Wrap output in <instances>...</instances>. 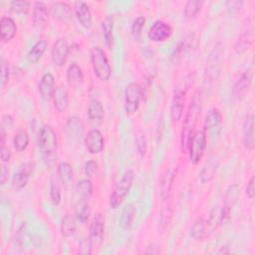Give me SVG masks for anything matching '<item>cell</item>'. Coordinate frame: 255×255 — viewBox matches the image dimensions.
<instances>
[{"instance_id": "3", "label": "cell", "mask_w": 255, "mask_h": 255, "mask_svg": "<svg viewBox=\"0 0 255 255\" xmlns=\"http://www.w3.org/2000/svg\"><path fill=\"white\" fill-rule=\"evenodd\" d=\"M133 178V171L131 169H128L123 174L121 180L116 184L110 195V206L113 209L118 208L124 202L132 185Z\"/></svg>"}, {"instance_id": "12", "label": "cell", "mask_w": 255, "mask_h": 255, "mask_svg": "<svg viewBox=\"0 0 255 255\" xmlns=\"http://www.w3.org/2000/svg\"><path fill=\"white\" fill-rule=\"evenodd\" d=\"M69 52L70 47L65 38L56 40L51 49V59L54 65L57 67H63L66 64Z\"/></svg>"}, {"instance_id": "14", "label": "cell", "mask_w": 255, "mask_h": 255, "mask_svg": "<svg viewBox=\"0 0 255 255\" xmlns=\"http://www.w3.org/2000/svg\"><path fill=\"white\" fill-rule=\"evenodd\" d=\"M64 131L70 141H79L84 135V125L80 118L70 117L65 125Z\"/></svg>"}, {"instance_id": "2", "label": "cell", "mask_w": 255, "mask_h": 255, "mask_svg": "<svg viewBox=\"0 0 255 255\" xmlns=\"http://www.w3.org/2000/svg\"><path fill=\"white\" fill-rule=\"evenodd\" d=\"M38 146L42 159L48 168H52L57 160L58 139L54 129L49 126H44L40 129Z\"/></svg>"}, {"instance_id": "33", "label": "cell", "mask_w": 255, "mask_h": 255, "mask_svg": "<svg viewBox=\"0 0 255 255\" xmlns=\"http://www.w3.org/2000/svg\"><path fill=\"white\" fill-rule=\"evenodd\" d=\"M46 49H47L46 41H44V40L37 41L32 46V48L29 50V52L27 54V59H28L29 63H31V64L37 63L43 57Z\"/></svg>"}, {"instance_id": "16", "label": "cell", "mask_w": 255, "mask_h": 255, "mask_svg": "<svg viewBox=\"0 0 255 255\" xmlns=\"http://www.w3.org/2000/svg\"><path fill=\"white\" fill-rule=\"evenodd\" d=\"M172 34L171 27L163 21H155L148 30V38L152 42H163Z\"/></svg>"}, {"instance_id": "45", "label": "cell", "mask_w": 255, "mask_h": 255, "mask_svg": "<svg viewBox=\"0 0 255 255\" xmlns=\"http://www.w3.org/2000/svg\"><path fill=\"white\" fill-rule=\"evenodd\" d=\"M144 24H145V18L143 16H138L137 18L134 19V21L132 22V25H131V34L133 36V38L138 41L139 38H140V35H141V31H142V28L144 27Z\"/></svg>"}, {"instance_id": "41", "label": "cell", "mask_w": 255, "mask_h": 255, "mask_svg": "<svg viewBox=\"0 0 255 255\" xmlns=\"http://www.w3.org/2000/svg\"><path fill=\"white\" fill-rule=\"evenodd\" d=\"M203 0H189L186 2L184 7V17L186 19H193L201 11L202 6L204 5Z\"/></svg>"}, {"instance_id": "21", "label": "cell", "mask_w": 255, "mask_h": 255, "mask_svg": "<svg viewBox=\"0 0 255 255\" xmlns=\"http://www.w3.org/2000/svg\"><path fill=\"white\" fill-rule=\"evenodd\" d=\"M74 8H75V14L79 23L86 29L91 28L93 19H92V13L88 4L84 1H77L75 2Z\"/></svg>"}, {"instance_id": "19", "label": "cell", "mask_w": 255, "mask_h": 255, "mask_svg": "<svg viewBox=\"0 0 255 255\" xmlns=\"http://www.w3.org/2000/svg\"><path fill=\"white\" fill-rule=\"evenodd\" d=\"M88 117L91 125L95 128L100 127L104 123V119H105L104 107L99 100L94 99L90 102L88 107Z\"/></svg>"}, {"instance_id": "5", "label": "cell", "mask_w": 255, "mask_h": 255, "mask_svg": "<svg viewBox=\"0 0 255 255\" xmlns=\"http://www.w3.org/2000/svg\"><path fill=\"white\" fill-rule=\"evenodd\" d=\"M223 54L224 49L221 43H216L212 48L206 62L205 75L208 78V81H216V79L219 77L223 66Z\"/></svg>"}, {"instance_id": "36", "label": "cell", "mask_w": 255, "mask_h": 255, "mask_svg": "<svg viewBox=\"0 0 255 255\" xmlns=\"http://www.w3.org/2000/svg\"><path fill=\"white\" fill-rule=\"evenodd\" d=\"M193 41H194V35L193 34H189L185 38H183L178 43L177 47L174 49L173 54L171 55V58L174 59V61L181 58L184 54H186L190 50V48L192 47Z\"/></svg>"}, {"instance_id": "42", "label": "cell", "mask_w": 255, "mask_h": 255, "mask_svg": "<svg viewBox=\"0 0 255 255\" xmlns=\"http://www.w3.org/2000/svg\"><path fill=\"white\" fill-rule=\"evenodd\" d=\"M76 230V222L75 219L71 215H66L61 223V233L64 237H71Z\"/></svg>"}, {"instance_id": "44", "label": "cell", "mask_w": 255, "mask_h": 255, "mask_svg": "<svg viewBox=\"0 0 255 255\" xmlns=\"http://www.w3.org/2000/svg\"><path fill=\"white\" fill-rule=\"evenodd\" d=\"M30 9L28 1H12L10 2V11L15 14H27Z\"/></svg>"}, {"instance_id": "26", "label": "cell", "mask_w": 255, "mask_h": 255, "mask_svg": "<svg viewBox=\"0 0 255 255\" xmlns=\"http://www.w3.org/2000/svg\"><path fill=\"white\" fill-rule=\"evenodd\" d=\"M185 104V96L181 94H174L170 105V119L173 124L179 122L182 117L183 109Z\"/></svg>"}, {"instance_id": "4", "label": "cell", "mask_w": 255, "mask_h": 255, "mask_svg": "<svg viewBox=\"0 0 255 255\" xmlns=\"http://www.w3.org/2000/svg\"><path fill=\"white\" fill-rule=\"evenodd\" d=\"M91 63L97 78L103 82H107L112 75V68L109 63L105 51L96 46L91 50Z\"/></svg>"}, {"instance_id": "31", "label": "cell", "mask_w": 255, "mask_h": 255, "mask_svg": "<svg viewBox=\"0 0 255 255\" xmlns=\"http://www.w3.org/2000/svg\"><path fill=\"white\" fill-rule=\"evenodd\" d=\"M52 11H53V16L61 20L63 22H66L71 19L72 17V10L71 7L65 3V2H56L52 5Z\"/></svg>"}, {"instance_id": "50", "label": "cell", "mask_w": 255, "mask_h": 255, "mask_svg": "<svg viewBox=\"0 0 255 255\" xmlns=\"http://www.w3.org/2000/svg\"><path fill=\"white\" fill-rule=\"evenodd\" d=\"M92 244L89 238L83 239L79 244V253L80 254H91L92 253Z\"/></svg>"}, {"instance_id": "32", "label": "cell", "mask_w": 255, "mask_h": 255, "mask_svg": "<svg viewBox=\"0 0 255 255\" xmlns=\"http://www.w3.org/2000/svg\"><path fill=\"white\" fill-rule=\"evenodd\" d=\"M102 29L106 45L109 49H112L114 43V18L112 15H108L103 20Z\"/></svg>"}, {"instance_id": "10", "label": "cell", "mask_w": 255, "mask_h": 255, "mask_svg": "<svg viewBox=\"0 0 255 255\" xmlns=\"http://www.w3.org/2000/svg\"><path fill=\"white\" fill-rule=\"evenodd\" d=\"M104 231H105V220L101 213H97L91 223L89 240L93 248H99L104 240Z\"/></svg>"}, {"instance_id": "7", "label": "cell", "mask_w": 255, "mask_h": 255, "mask_svg": "<svg viewBox=\"0 0 255 255\" xmlns=\"http://www.w3.org/2000/svg\"><path fill=\"white\" fill-rule=\"evenodd\" d=\"M143 90L137 83H129L125 90V111L128 115L134 114L143 97Z\"/></svg>"}, {"instance_id": "54", "label": "cell", "mask_w": 255, "mask_h": 255, "mask_svg": "<svg viewBox=\"0 0 255 255\" xmlns=\"http://www.w3.org/2000/svg\"><path fill=\"white\" fill-rule=\"evenodd\" d=\"M12 125H13L12 117L10 115H3V117H2V126L1 127H3L5 128V127L10 128Z\"/></svg>"}, {"instance_id": "6", "label": "cell", "mask_w": 255, "mask_h": 255, "mask_svg": "<svg viewBox=\"0 0 255 255\" xmlns=\"http://www.w3.org/2000/svg\"><path fill=\"white\" fill-rule=\"evenodd\" d=\"M206 143L207 136L203 130H197L193 133L187 147L189 159L192 164H197L200 161L203 156Z\"/></svg>"}, {"instance_id": "18", "label": "cell", "mask_w": 255, "mask_h": 255, "mask_svg": "<svg viewBox=\"0 0 255 255\" xmlns=\"http://www.w3.org/2000/svg\"><path fill=\"white\" fill-rule=\"evenodd\" d=\"M254 115L249 114L243 125V144L247 150L252 151L255 148V137H254Z\"/></svg>"}, {"instance_id": "1", "label": "cell", "mask_w": 255, "mask_h": 255, "mask_svg": "<svg viewBox=\"0 0 255 255\" xmlns=\"http://www.w3.org/2000/svg\"><path fill=\"white\" fill-rule=\"evenodd\" d=\"M200 111H201V97H200V92L196 91L191 99L190 105L187 109L184 122L182 125V129L180 134V147L182 152H187V147L194 133V128L197 124Z\"/></svg>"}, {"instance_id": "8", "label": "cell", "mask_w": 255, "mask_h": 255, "mask_svg": "<svg viewBox=\"0 0 255 255\" xmlns=\"http://www.w3.org/2000/svg\"><path fill=\"white\" fill-rule=\"evenodd\" d=\"M222 128V115L218 109H211L205 116L203 131L206 136L214 138L217 137L221 132Z\"/></svg>"}, {"instance_id": "55", "label": "cell", "mask_w": 255, "mask_h": 255, "mask_svg": "<svg viewBox=\"0 0 255 255\" xmlns=\"http://www.w3.org/2000/svg\"><path fill=\"white\" fill-rule=\"evenodd\" d=\"M243 4V2H239V1H231V2H227V5H228V9L230 10L231 9V12L233 11V10H236V12L238 11V10H240V7H241V5Z\"/></svg>"}, {"instance_id": "56", "label": "cell", "mask_w": 255, "mask_h": 255, "mask_svg": "<svg viewBox=\"0 0 255 255\" xmlns=\"http://www.w3.org/2000/svg\"><path fill=\"white\" fill-rule=\"evenodd\" d=\"M159 253V247L155 244L148 245L147 249L145 250V254H157Z\"/></svg>"}, {"instance_id": "22", "label": "cell", "mask_w": 255, "mask_h": 255, "mask_svg": "<svg viewBox=\"0 0 255 255\" xmlns=\"http://www.w3.org/2000/svg\"><path fill=\"white\" fill-rule=\"evenodd\" d=\"M55 79L51 73H45L38 85V90L41 98L45 101H49L52 99L54 91H55Z\"/></svg>"}, {"instance_id": "40", "label": "cell", "mask_w": 255, "mask_h": 255, "mask_svg": "<svg viewBox=\"0 0 255 255\" xmlns=\"http://www.w3.org/2000/svg\"><path fill=\"white\" fill-rule=\"evenodd\" d=\"M221 207L215 206L212 211L209 214V217L207 221H205L206 224V231L208 230L210 233L214 232L219 224H221Z\"/></svg>"}, {"instance_id": "9", "label": "cell", "mask_w": 255, "mask_h": 255, "mask_svg": "<svg viewBox=\"0 0 255 255\" xmlns=\"http://www.w3.org/2000/svg\"><path fill=\"white\" fill-rule=\"evenodd\" d=\"M34 168H35V165L31 161L24 162L18 166L11 181V185L14 190L19 191L27 185L31 175L34 172Z\"/></svg>"}, {"instance_id": "51", "label": "cell", "mask_w": 255, "mask_h": 255, "mask_svg": "<svg viewBox=\"0 0 255 255\" xmlns=\"http://www.w3.org/2000/svg\"><path fill=\"white\" fill-rule=\"evenodd\" d=\"M11 156H12V152H11V150L8 147H6V146L1 147V149H0V157H1V160L3 162H8L10 160Z\"/></svg>"}, {"instance_id": "58", "label": "cell", "mask_w": 255, "mask_h": 255, "mask_svg": "<svg viewBox=\"0 0 255 255\" xmlns=\"http://www.w3.org/2000/svg\"><path fill=\"white\" fill-rule=\"evenodd\" d=\"M228 253H230V251L227 246H222L218 251V254H228Z\"/></svg>"}, {"instance_id": "28", "label": "cell", "mask_w": 255, "mask_h": 255, "mask_svg": "<svg viewBox=\"0 0 255 255\" xmlns=\"http://www.w3.org/2000/svg\"><path fill=\"white\" fill-rule=\"evenodd\" d=\"M135 217V207L131 203H128L122 210V214L119 220V225L123 230H129L132 226Z\"/></svg>"}, {"instance_id": "43", "label": "cell", "mask_w": 255, "mask_h": 255, "mask_svg": "<svg viewBox=\"0 0 255 255\" xmlns=\"http://www.w3.org/2000/svg\"><path fill=\"white\" fill-rule=\"evenodd\" d=\"M77 191L79 192V194L84 197V198H88L89 196L92 195L93 193V184L92 181L88 178H84L81 179L78 183H77Z\"/></svg>"}, {"instance_id": "24", "label": "cell", "mask_w": 255, "mask_h": 255, "mask_svg": "<svg viewBox=\"0 0 255 255\" xmlns=\"http://www.w3.org/2000/svg\"><path fill=\"white\" fill-rule=\"evenodd\" d=\"M52 99L54 102V107L59 113H63L66 111L69 106V93L65 86H57L55 88Z\"/></svg>"}, {"instance_id": "49", "label": "cell", "mask_w": 255, "mask_h": 255, "mask_svg": "<svg viewBox=\"0 0 255 255\" xmlns=\"http://www.w3.org/2000/svg\"><path fill=\"white\" fill-rule=\"evenodd\" d=\"M9 81V67L7 63L2 60L1 63V88L4 89Z\"/></svg>"}, {"instance_id": "37", "label": "cell", "mask_w": 255, "mask_h": 255, "mask_svg": "<svg viewBox=\"0 0 255 255\" xmlns=\"http://www.w3.org/2000/svg\"><path fill=\"white\" fill-rule=\"evenodd\" d=\"M252 41H253V28L252 26H249V28H246L238 38V41L236 44L237 53H242L246 49H248Z\"/></svg>"}, {"instance_id": "35", "label": "cell", "mask_w": 255, "mask_h": 255, "mask_svg": "<svg viewBox=\"0 0 255 255\" xmlns=\"http://www.w3.org/2000/svg\"><path fill=\"white\" fill-rule=\"evenodd\" d=\"M75 215L76 218L82 222V223H86L91 215V208H90V204L87 201V198L82 197V199H80L76 205H75Z\"/></svg>"}, {"instance_id": "29", "label": "cell", "mask_w": 255, "mask_h": 255, "mask_svg": "<svg viewBox=\"0 0 255 255\" xmlns=\"http://www.w3.org/2000/svg\"><path fill=\"white\" fill-rule=\"evenodd\" d=\"M175 176L176 171L173 167H170L165 170L160 182V195L162 198H165L170 195Z\"/></svg>"}, {"instance_id": "47", "label": "cell", "mask_w": 255, "mask_h": 255, "mask_svg": "<svg viewBox=\"0 0 255 255\" xmlns=\"http://www.w3.org/2000/svg\"><path fill=\"white\" fill-rule=\"evenodd\" d=\"M85 172L88 177L93 178L98 173V163L95 160H89L85 164Z\"/></svg>"}, {"instance_id": "27", "label": "cell", "mask_w": 255, "mask_h": 255, "mask_svg": "<svg viewBox=\"0 0 255 255\" xmlns=\"http://www.w3.org/2000/svg\"><path fill=\"white\" fill-rule=\"evenodd\" d=\"M57 171L63 186L66 189H71L73 187V182H74L72 165L68 162H61L58 164Z\"/></svg>"}, {"instance_id": "57", "label": "cell", "mask_w": 255, "mask_h": 255, "mask_svg": "<svg viewBox=\"0 0 255 255\" xmlns=\"http://www.w3.org/2000/svg\"><path fill=\"white\" fill-rule=\"evenodd\" d=\"M0 137H1V140H0L1 147H3L5 146V137H6V131L3 127H1V129H0Z\"/></svg>"}, {"instance_id": "46", "label": "cell", "mask_w": 255, "mask_h": 255, "mask_svg": "<svg viewBox=\"0 0 255 255\" xmlns=\"http://www.w3.org/2000/svg\"><path fill=\"white\" fill-rule=\"evenodd\" d=\"M50 198L54 205H58L61 202V189L57 180L52 179L50 185Z\"/></svg>"}, {"instance_id": "20", "label": "cell", "mask_w": 255, "mask_h": 255, "mask_svg": "<svg viewBox=\"0 0 255 255\" xmlns=\"http://www.w3.org/2000/svg\"><path fill=\"white\" fill-rule=\"evenodd\" d=\"M48 18H49V13L47 6L44 2H35L34 7H33V24L36 28L38 29H43L46 27L48 23Z\"/></svg>"}, {"instance_id": "53", "label": "cell", "mask_w": 255, "mask_h": 255, "mask_svg": "<svg viewBox=\"0 0 255 255\" xmlns=\"http://www.w3.org/2000/svg\"><path fill=\"white\" fill-rule=\"evenodd\" d=\"M9 179V169L7 168L6 165L1 166V171H0V181L1 185H4Z\"/></svg>"}, {"instance_id": "30", "label": "cell", "mask_w": 255, "mask_h": 255, "mask_svg": "<svg viewBox=\"0 0 255 255\" xmlns=\"http://www.w3.org/2000/svg\"><path fill=\"white\" fill-rule=\"evenodd\" d=\"M67 81L73 88H78L84 82V74L77 63H72L67 70Z\"/></svg>"}, {"instance_id": "52", "label": "cell", "mask_w": 255, "mask_h": 255, "mask_svg": "<svg viewBox=\"0 0 255 255\" xmlns=\"http://www.w3.org/2000/svg\"><path fill=\"white\" fill-rule=\"evenodd\" d=\"M254 176H252L250 178V180L248 181L247 183V186H246V195L250 198V199H253L254 198Z\"/></svg>"}, {"instance_id": "23", "label": "cell", "mask_w": 255, "mask_h": 255, "mask_svg": "<svg viewBox=\"0 0 255 255\" xmlns=\"http://www.w3.org/2000/svg\"><path fill=\"white\" fill-rule=\"evenodd\" d=\"M218 166H219V159H218V157L215 156V155L211 156L205 162V164L203 165V167L200 170L199 178H200L201 183L205 184V183L210 182L214 178Z\"/></svg>"}, {"instance_id": "11", "label": "cell", "mask_w": 255, "mask_h": 255, "mask_svg": "<svg viewBox=\"0 0 255 255\" xmlns=\"http://www.w3.org/2000/svg\"><path fill=\"white\" fill-rule=\"evenodd\" d=\"M253 79V70L251 68L244 71L234 83L232 88V96L235 100L240 101L248 93Z\"/></svg>"}, {"instance_id": "34", "label": "cell", "mask_w": 255, "mask_h": 255, "mask_svg": "<svg viewBox=\"0 0 255 255\" xmlns=\"http://www.w3.org/2000/svg\"><path fill=\"white\" fill-rule=\"evenodd\" d=\"M206 233L205 220L202 217L196 218L190 227V237L194 241H202Z\"/></svg>"}, {"instance_id": "25", "label": "cell", "mask_w": 255, "mask_h": 255, "mask_svg": "<svg viewBox=\"0 0 255 255\" xmlns=\"http://www.w3.org/2000/svg\"><path fill=\"white\" fill-rule=\"evenodd\" d=\"M17 33V25L11 17H2L0 20V35L4 43L11 41Z\"/></svg>"}, {"instance_id": "13", "label": "cell", "mask_w": 255, "mask_h": 255, "mask_svg": "<svg viewBox=\"0 0 255 255\" xmlns=\"http://www.w3.org/2000/svg\"><path fill=\"white\" fill-rule=\"evenodd\" d=\"M239 195H240V188H239L238 184L234 183L228 187L226 194H225V198H224V205H223V207H221V209H222L221 224L225 223L228 220L231 209H232L233 205L236 203Z\"/></svg>"}, {"instance_id": "15", "label": "cell", "mask_w": 255, "mask_h": 255, "mask_svg": "<svg viewBox=\"0 0 255 255\" xmlns=\"http://www.w3.org/2000/svg\"><path fill=\"white\" fill-rule=\"evenodd\" d=\"M85 145L88 151L92 154L100 153L105 146V140L103 133L98 128H92L85 136Z\"/></svg>"}, {"instance_id": "48", "label": "cell", "mask_w": 255, "mask_h": 255, "mask_svg": "<svg viewBox=\"0 0 255 255\" xmlns=\"http://www.w3.org/2000/svg\"><path fill=\"white\" fill-rule=\"evenodd\" d=\"M135 142H136V148H137L138 153L143 155L146 151V140H145V136L142 132H138L136 134Z\"/></svg>"}, {"instance_id": "38", "label": "cell", "mask_w": 255, "mask_h": 255, "mask_svg": "<svg viewBox=\"0 0 255 255\" xmlns=\"http://www.w3.org/2000/svg\"><path fill=\"white\" fill-rule=\"evenodd\" d=\"M195 81V73H189L183 76L174 87V94H181L186 96V93L191 88Z\"/></svg>"}, {"instance_id": "17", "label": "cell", "mask_w": 255, "mask_h": 255, "mask_svg": "<svg viewBox=\"0 0 255 255\" xmlns=\"http://www.w3.org/2000/svg\"><path fill=\"white\" fill-rule=\"evenodd\" d=\"M173 215V201L172 196L169 195L165 198H162V204L160 208V214L158 219V230L163 232L166 227L169 225Z\"/></svg>"}, {"instance_id": "39", "label": "cell", "mask_w": 255, "mask_h": 255, "mask_svg": "<svg viewBox=\"0 0 255 255\" xmlns=\"http://www.w3.org/2000/svg\"><path fill=\"white\" fill-rule=\"evenodd\" d=\"M29 140H30V137H29V133L27 132V130L22 129V128L18 129L15 132V135L13 138L14 148L17 151H23L24 149L27 148V146L29 144Z\"/></svg>"}]
</instances>
